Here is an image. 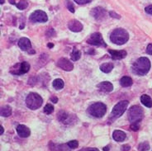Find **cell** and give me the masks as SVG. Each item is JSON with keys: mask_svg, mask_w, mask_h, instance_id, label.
I'll list each match as a JSON object with an SVG mask.
<instances>
[{"mask_svg": "<svg viewBox=\"0 0 152 151\" xmlns=\"http://www.w3.org/2000/svg\"><path fill=\"white\" fill-rule=\"evenodd\" d=\"M151 69V61L146 57H141L134 62L132 71L135 74L139 76L145 75Z\"/></svg>", "mask_w": 152, "mask_h": 151, "instance_id": "obj_1", "label": "cell"}, {"mask_svg": "<svg viewBox=\"0 0 152 151\" xmlns=\"http://www.w3.org/2000/svg\"><path fill=\"white\" fill-rule=\"evenodd\" d=\"M110 40L116 45H123L129 40V34L123 28H117L111 33Z\"/></svg>", "mask_w": 152, "mask_h": 151, "instance_id": "obj_2", "label": "cell"}, {"mask_svg": "<svg viewBox=\"0 0 152 151\" xmlns=\"http://www.w3.org/2000/svg\"><path fill=\"white\" fill-rule=\"evenodd\" d=\"M42 98L36 93H31L26 98V105L31 110H37L42 105Z\"/></svg>", "mask_w": 152, "mask_h": 151, "instance_id": "obj_3", "label": "cell"}, {"mask_svg": "<svg viewBox=\"0 0 152 151\" xmlns=\"http://www.w3.org/2000/svg\"><path fill=\"white\" fill-rule=\"evenodd\" d=\"M107 112V107L103 102H96L92 104L91 106L88 108V112L89 115L97 118L103 117Z\"/></svg>", "mask_w": 152, "mask_h": 151, "instance_id": "obj_4", "label": "cell"}, {"mask_svg": "<svg viewBox=\"0 0 152 151\" xmlns=\"http://www.w3.org/2000/svg\"><path fill=\"white\" fill-rule=\"evenodd\" d=\"M143 118V110L141 107L132 106L128 111V120L133 123H140Z\"/></svg>", "mask_w": 152, "mask_h": 151, "instance_id": "obj_5", "label": "cell"}, {"mask_svg": "<svg viewBox=\"0 0 152 151\" xmlns=\"http://www.w3.org/2000/svg\"><path fill=\"white\" fill-rule=\"evenodd\" d=\"M128 104H129V102L126 101V100H123V101H121L117 103L114 106L113 111L111 112V118H113L114 120V119H117L118 117H121L126 112V109L127 108Z\"/></svg>", "mask_w": 152, "mask_h": 151, "instance_id": "obj_6", "label": "cell"}, {"mask_svg": "<svg viewBox=\"0 0 152 151\" xmlns=\"http://www.w3.org/2000/svg\"><path fill=\"white\" fill-rule=\"evenodd\" d=\"M29 69H30V64L26 61H23L22 63L16 64L13 67H12L10 72L14 75H21L27 73Z\"/></svg>", "mask_w": 152, "mask_h": 151, "instance_id": "obj_7", "label": "cell"}, {"mask_svg": "<svg viewBox=\"0 0 152 151\" xmlns=\"http://www.w3.org/2000/svg\"><path fill=\"white\" fill-rule=\"evenodd\" d=\"M87 43H88L89 45H97V46H103V47L107 46V44L103 41L102 34L99 32H95L94 34H92L90 37L87 40Z\"/></svg>", "mask_w": 152, "mask_h": 151, "instance_id": "obj_8", "label": "cell"}, {"mask_svg": "<svg viewBox=\"0 0 152 151\" xmlns=\"http://www.w3.org/2000/svg\"><path fill=\"white\" fill-rule=\"evenodd\" d=\"M30 20L33 23H46L48 21V17L44 11L37 10L31 14Z\"/></svg>", "mask_w": 152, "mask_h": 151, "instance_id": "obj_9", "label": "cell"}, {"mask_svg": "<svg viewBox=\"0 0 152 151\" xmlns=\"http://www.w3.org/2000/svg\"><path fill=\"white\" fill-rule=\"evenodd\" d=\"M58 120L62 122L63 124L69 125L73 124L74 123V118H76L75 115H69L68 112H66L65 111H61L57 114Z\"/></svg>", "mask_w": 152, "mask_h": 151, "instance_id": "obj_10", "label": "cell"}, {"mask_svg": "<svg viewBox=\"0 0 152 151\" xmlns=\"http://www.w3.org/2000/svg\"><path fill=\"white\" fill-rule=\"evenodd\" d=\"M18 46L23 51H27L29 54H35V50L31 48V43L28 38H21L18 41Z\"/></svg>", "mask_w": 152, "mask_h": 151, "instance_id": "obj_11", "label": "cell"}, {"mask_svg": "<svg viewBox=\"0 0 152 151\" xmlns=\"http://www.w3.org/2000/svg\"><path fill=\"white\" fill-rule=\"evenodd\" d=\"M57 66L65 71H71L74 69V64L72 62L65 58H61L57 61Z\"/></svg>", "mask_w": 152, "mask_h": 151, "instance_id": "obj_12", "label": "cell"}, {"mask_svg": "<svg viewBox=\"0 0 152 151\" xmlns=\"http://www.w3.org/2000/svg\"><path fill=\"white\" fill-rule=\"evenodd\" d=\"M91 14L95 19L100 21V20H103L106 17L107 12L104 8H101V7H97V8L92 9Z\"/></svg>", "mask_w": 152, "mask_h": 151, "instance_id": "obj_13", "label": "cell"}, {"mask_svg": "<svg viewBox=\"0 0 152 151\" xmlns=\"http://www.w3.org/2000/svg\"><path fill=\"white\" fill-rule=\"evenodd\" d=\"M68 27L69 30L71 31H74V32H80L81 31L83 30V25L82 23H80V21L78 20H71L69 22Z\"/></svg>", "mask_w": 152, "mask_h": 151, "instance_id": "obj_14", "label": "cell"}, {"mask_svg": "<svg viewBox=\"0 0 152 151\" xmlns=\"http://www.w3.org/2000/svg\"><path fill=\"white\" fill-rule=\"evenodd\" d=\"M108 52L111 54V57L113 60L118 61V60H122L126 56V50H109Z\"/></svg>", "mask_w": 152, "mask_h": 151, "instance_id": "obj_15", "label": "cell"}, {"mask_svg": "<svg viewBox=\"0 0 152 151\" xmlns=\"http://www.w3.org/2000/svg\"><path fill=\"white\" fill-rule=\"evenodd\" d=\"M17 132L18 134V136L22 138H27L30 136L31 131L30 129L24 125H19L17 127Z\"/></svg>", "mask_w": 152, "mask_h": 151, "instance_id": "obj_16", "label": "cell"}, {"mask_svg": "<svg viewBox=\"0 0 152 151\" xmlns=\"http://www.w3.org/2000/svg\"><path fill=\"white\" fill-rule=\"evenodd\" d=\"M97 87L99 88V90L104 92V93H110L113 90V85L108 81H104V82L99 83Z\"/></svg>", "mask_w": 152, "mask_h": 151, "instance_id": "obj_17", "label": "cell"}, {"mask_svg": "<svg viewBox=\"0 0 152 151\" xmlns=\"http://www.w3.org/2000/svg\"><path fill=\"white\" fill-rule=\"evenodd\" d=\"M50 148L51 151H69V148L68 146V144H56L50 142Z\"/></svg>", "mask_w": 152, "mask_h": 151, "instance_id": "obj_18", "label": "cell"}, {"mask_svg": "<svg viewBox=\"0 0 152 151\" xmlns=\"http://www.w3.org/2000/svg\"><path fill=\"white\" fill-rule=\"evenodd\" d=\"M113 137L114 140L118 141V142H122L126 140V135L122 131H115L113 134Z\"/></svg>", "mask_w": 152, "mask_h": 151, "instance_id": "obj_19", "label": "cell"}, {"mask_svg": "<svg viewBox=\"0 0 152 151\" xmlns=\"http://www.w3.org/2000/svg\"><path fill=\"white\" fill-rule=\"evenodd\" d=\"M12 112V107L10 106H8V105L3 106L0 109V115L4 117H8L9 116H11Z\"/></svg>", "mask_w": 152, "mask_h": 151, "instance_id": "obj_20", "label": "cell"}, {"mask_svg": "<svg viewBox=\"0 0 152 151\" xmlns=\"http://www.w3.org/2000/svg\"><path fill=\"white\" fill-rule=\"evenodd\" d=\"M141 102L144 106L147 107H152V99L149 95H142L141 97Z\"/></svg>", "mask_w": 152, "mask_h": 151, "instance_id": "obj_21", "label": "cell"}, {"mask_svg": "<svg viewBox=\"0 0 152 151\" xmlns=\"http://www.w3.org/2000/svg\"><path fill=\"white\" fill-rule=\"evenodd\" d=\"M120 83H121L122 87H130V86L132 85L133 83L132 79L128 77V76H124L120 80Z\"/></svg>", "mask_w": 152, "mask_h": 151, "instance_id": "obj_22", "label": "cell"}, {"mask_svg": "<svg viewBox=\"0 0 152 151\" xmlns=\"http://www.w3.org/2000/svg\"><path fill=\"white\" fill-rule=\"evenodd\" d=\"M113 64H112V63H104L100 66V69L103 73H110L113 70Z\"/></svg>", "mask_w": 152, "mask_h": 151, "instance_id": "obj_23", "label": "cell"}, {"mask_svg": "<svg viewBox=\"0 0 152 151\" xmlns=\"http://www.w3.org/2000/svg\"><path fill=\"white\" fill-rule=\"evenodd\" d=\"M52 85H53V87L55 89H56V90H61L62 89L64 86H65V83H64V81L61 79H56V80H55L53 81V83H52Z\"/></svg>", "mask_w": 152, "mask_h": 151, "instance_id": "obj_24", "label": "cell"}, {"mask_svg": "<svg viewBox=\"0 0 152 151\" xmlns=\"http://www.w3.org/2000/svg\"><path fill=\"white\" fill-rule=\"evenodd\" d=\"M70 56H71V60L73 61H79L80 59V57H81V52H80L79 50L74 49L73 50L72 53L70 55Z\"/></svg>", "mask_w": 152, "mask_h": 151, "instance_id": "obj_25", "label": "cell"}, {"mask_svg": "<svg viewBox=\"0 0 152 151\" xmlns=\"http://www.w3.org/2000/svg\"><path fill=\"white\" fill-rule=\"evenodd\" d=\"M16 6L20 10H24V9H26L28 7V3L26 0H21V1H19L18 3L16 4Z\"/></svg>", "mask_w": 152, "mask_h": 151, "instance_id": "obj_26", "label": "cell"}, {"mask_svg": "<svg viewBox=\"0 0 152 151\" xmlns=\"http://www.w3.org/2000/svg\"><path fill=\"white\" fill-rule=\"evenodd\" d=\"M150 149V144L147 141L142 142L138 145V150L140 151H147Z\"/></svg>", "mask_w": 152, "mask_h": 151, "instance_id": "obj_27", "label": "cell"}, {"mask_svg": "<svg viewBox=\"0 0 152 151\" xmlns=\"http://www.w3.org/2000/svg\"><path fill=\"white\" fill-rule=\"evenodd\" d=\"M54 111V107L51 105V104H50V103H48V104H46V106H45V107H44V112L46 114H51L52 112H53Z\"/></svg>", "mask_w": 152, "mask_h": 151, "instance_id": "obj_28", "label": "cell"}, {"mask_svg": "<svg viewBox=\"0 0 152 151\" xmlns=\"http://www.w3.org/2000/svg\"><path fill=\"white\" fill-rule=\"evenodd\" d=\"M66 6H67V8H68V10L70 12H75V7H74V5H73V4L69 1V0H67L66 1Z\"/></svg>", "mask_w": 152, "mask_h": 151, "instance_id": "obj_29", "label": "cell"}, {"mask_svg": "<svg viewBox=\"0 0 152 151\" xmlns=\"http://www.w3.org/2000/svg\"><path fill=\"white\" fill-rule=\"evenodd\" d=\"M68 146L70 149H75V148L78 147V145H79V143H78V141L77 140H71V141H69L68 142Z\"/></svg>", "mask_w": 152, "mask_h": 151, "instance_id": "obj_30", "label": "cell"}, {"mask_svg": "<svg viewBox=\"0 0 152 151\" xmlns=\"http://www.w3.org/2000/svg\"><path fill=\"white\" fill-rule=\"evenodd\" d=\"M140 128V123H133L131 125V129L134 131H137Z\"/></svg>", "mask_w": 152, "mask_h": 151, "instance_id": "obj_31", "label": "cell"}, {"mask_svg": "<svg viewBox=\"0 0 152 151\" xmlns=\"http://www.w3.org/2000/svg\"><path fill=\"white\" fill-rule=\"evenodd\" d=\"M78 4H86L90 3L92 0H74Z\"/></svg>", "mask_w": 152, "mask_h": 151, "instance_id": "obj_32", "label": "cell"}, {"mask_svg": "<svg viewBox=\"0 0 152 151\" xmlns=\"http://www.w3.org/2000/svg\"><path fill=\"white\" fill-rule=\"evenodd\" d=\"M79 151H99V150L97 148H84Z\"/></svg>", "mask_w": 152, "mask_h": 151, "instance_id": "obj_33", "label": "cell"}, {"mask_svg": "<svg viewBox=\"0 0 152 151\" xmlns=\"http://www.w3.org/2000/svg\"><path fill=\"white\" fill-rule=\"evenodd\" d=\"M46 35L50 36V37H51V36H53L56 35V32H55V31L54 29H49V30L46 31Z\"/></svg>", "mask_w": 152, "mask_h": 151, "instance_id": "obj_34", "label": "cell"}, {"mask_svg": "<svg viewBox=\"0 0 152 151\" xmlns=\"http://www.w3.org/2000/svg\"><path fill=\"white\" fill-rule=\"evenodd\" d=\"M145 11L146 13H148L150 15H152V5H149L146 8H145Z\"/></svg>", "mask_w": 152, "mask_h": 151, "instance_id": "obj_35", "label": "cell"}, {"mask_svg": "<svg viewBox=\"0 0 152 151\" xmlns=\"http://www.w3.org/2000/svg\"><path fill=\"white\" fill-rule=\"evenodd\" d=\"M146 53L149 55H152V44H149L146 48Z\"/></svg>", "mask_w": 152, "mask_h": 151, "instance_id": "obj_36", "label": "cell"}, {"mask_svg": "<svg viewBox=\"0 0 152 151\" xmlns=\"http://www.w3.org/2000/svg\"><path fill=\"white\" fill-rule=\"evenodd\" d=\"M109 14H110V16L112 17V18H117V19H119L121 17L118 15V14H117L116 12H109Z\"/></svg>", "mask_w": 152, "mask_h": 151, "instance_id": "obj_37", "label": "cell"}, {"mask_svg": "<svg viewBox=\"0 0 152 151\" xmlns=\"http://www.w3.org/2000/svg\"><path fill=\"white\" fill-rule=\"evenodd\" d=\"M131 149V146L128 144H124L122 146V151H129Z\"/></svg>", "mask_w": 152, "mask_h": 151, "instance_id": "obj_38", "label": "cell"}, {"mask_svg": "<svg viewBox=\"0 0 152 151\" xmlns=\"http://www.w3.org/2000/svg\"><path fill=\"white\" fill-rule=\"evenodd\" d=\"M50 101H51V102H53L54 103H56V102H58V98H57L56 97L53 96L52 98H50Z\"/></svg>", "mask_w": 152, "mask_h": 151, "instance_id": "obj_39", "label": "cell"}, {"mask_svg": "<svg viewBox=\"0 0 152 151\" xmlns=\"http://www.w3.org/2000/svg\"><path fill=\"white\" fill-rule=\"evenodd\" d=\"M0 129H1V131H0V135H3V133H4V127L1 125L0 126Z\"/></svg>", "mask_w": 152, "mask_h": 151, "instance_id": "obj_40", "label": "cell"}, {"mask_svg": "<svg viewBox=\"0 0 152 151\" xmlns=\"http://www.w3.org/2000/svg\"><path fill=\"white\" fill-rule=\"evenodd\" d=\"M103 151H109V146H106L103 148Z\"/></svg>", "mask_w": 152, "mask_h": 151, "instance_id": "obj_41", "label": "cell"}, {"mask_svg": "<svg viewBox=\"0 0 152 151\" xmlns=\"http://www.w3.org/2000/svg\"><path fill=\"white\" fill-rule=\"evenodd\" d=\"M48 47H49V48H52V47H54L53 43H49V44H48Z\"/></svg>", "mask_w": 152, "mask_h": 151, "instance_id": "obj_42", "label": "cell"}, {"mask_svg": "<svg viewBox=\"0 0 152 151\" xmlns=\"http://www.w3.org/2000/svg\"><path fill=\"white\" fill-rule=\"evenodd\" d=\"M9 3L11 4H15V0H9Z\"/></svg>", "mask_w": 152, "mask_h": 151, "instance_id": "obj_43", "label": "cell"}, {"mask_svg": "<svg viewBox=\"0 0 152 151\" xmlns=\"http://www.w3.org/2000/svg\"><path fill=\"white\" fill-rule=\"evenodd\" d=\"M4 4V0H1V4Z\"/></svg>", "mask_w": 152, "mask_h": 151, "instance_id": "obj_44", "label": "cell"}]
</instances>
